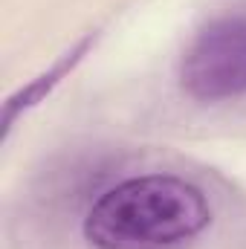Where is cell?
<instances>
[{
    "instance_id": "obj_1",
    "label": "cell",
    "mask_w": 246,
    "mask_h": 249,
    "mask_svg": "<svg viewBox=\"0 0 246 249\" xmlns=\"http://www.w3.org/2000/svg\"><path fill=\"white\" fill-rule=\"evenodd\" d=\"M211 220L203 191L171 174L130 177L107 188L84 217L93 249H183Z\"/></svg>"
},
{
    "instance_id": "obj_2",
    "label": "cell",
    "mask_w": 246,
    "mask_h": 249,
    "mask_svg": "<svg viewBox=\"0 0 246 249\" xmlns=\"http://www.w3.org/2000/svg\"><path fill=\"white\" fill-rule=\"evenodd\" d=\"M183 90L197 102H226L246 93V15L217 18L185 47Z\"/></svg>"
}]
</instances>
